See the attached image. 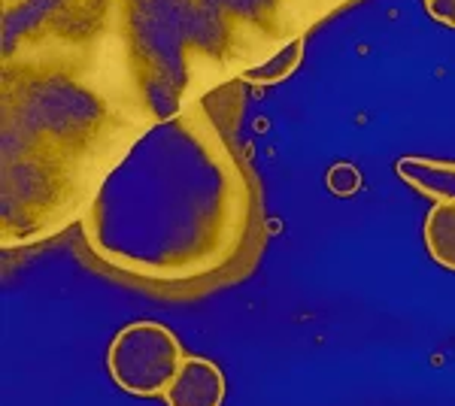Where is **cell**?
I'll list each match as a JSON object with an SVG mask.
<instances>
[{
  "label": "cell",
  "instance_id": "2",
  "mask_svg": "<svg viewBox=\"0 0 455 406\" xmlns=\"http://www.w3.org/2000/svg\"><path fill=\"white\" fill-rule=\"evenodd\" d=\"M134 88L83 70L4 83L0 243L21 249L85 216L131 146L152 128Z\"/></svg>",
  "mask_w": 455,
  "mask_h": 406
},
{
  "label": "cell",
  "instance_id": "1",
  "mask_svg": "<svg viewBox=\"0 0 455 406\" xmlns=\"http://www.w3.org/2000/svg\"><path fill=\"white\" fill-rule=\"evenodd\" d=\"M243 164L204 109L152 124L92 197L83 234L107 267L158 285L210 279L252 225Z\"/></svg>",
  "mask_w": 455,
  "mask_h": 406
},
{
  "label": "cell",
  "instance_id": "6",
  "mask_svg": "<svg viewBox=\"0 0 455 406\" xmlns=\"http://www.w3.org/2000/svg\"><path fill=\"white\" fill-rule=\"evenodd\" d=\"M422 237L431 261L455 273V197L431 203L422 225Z\"/></svg>",
  "mask_w": 455,
  "mask_h": 406
},
{
  "label": "cell",
  "instance_id": "5",
  "mask_svg": "<svg viewBox=\"0 0 455 406\" xmlns=\"http://www.w3.org/2000/svg\"><path fill=\"white\" fill-rule=\"evenodd\" d=\"M395 173L428 201H450V197H455V161L410 155V158H401L395 164Z\"/></svg>",
  "mask_w": 455,
  "mask_h": 406
},
{
  "label": "cell",
  "instance_id": "4",
  "mask_svg": "<svg viewBox=\"0 0 455 406\" xmlns=\"http://www.w3.org/2000/svg\"><path fill=\"white\" fill-rule=\"evenodd\" d=\"M228 394L225 373L216 361L204 355H186L173 382L164 391L167 406H222Z\"/></svg>",
  "mask_w": 455,
  "mask_h": 406
},
{
  "label": "cell",
  "instance_id": "3",
  "mask_svg": "<svg viewBox=\"0 0 455 406\" xmlns=\"http://www.w3.org/2000/svg\"><path fill=\"white\" fill-rule=\"evenodd\" d=\"M182 361L186 352L180 337L152 319L124 324L107 349L109 379L134 397H164Z\"/></svg>",
  "mask_w": 455,
  "mask_h": 406
},
{
  "label": "cell",
  "instance_id": "7",
  "mask_svg": "<svg viewBox=\"0 0 455 406\" xmlns=\"http://www.w3.org/2000/svg\"><path fill=\"white\" fill-rule=\"evenodd\" d=\"M304 49H307L304 34H295L283 49H276L270 58H264V61L252 64V68H246L243 73H240V76H243L246 83H252V85H276V83H283V79H289L291 73L300 68V61H304Z\"/></svg>",
  "mask_w": 455,
  "mask_h": 406
},
{
  "label": "cell",
  "instance_id": "8",
  "mask_svg": "<svg viewBox=\"0 0 455 406\" xmlns=\"http://www.w3.org/2000/svg\"><path fill=\"white\" fill-rule=\"evenodd\" d=\"M428 16L446 28H455V0H425Z\"/></svg>",
  "mask_w": 455,
  "mask_h": 406
}]
</instances>
